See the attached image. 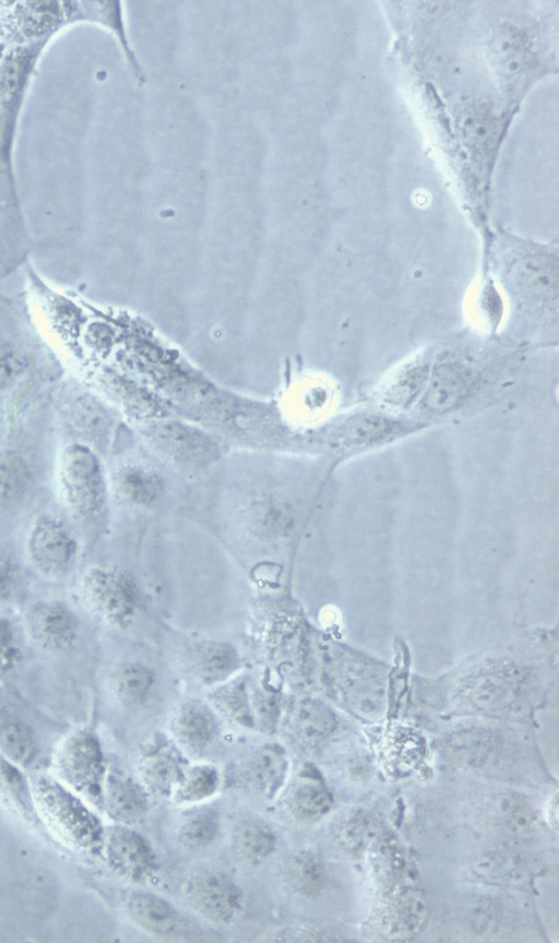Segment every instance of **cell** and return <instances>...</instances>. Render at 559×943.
Segmentation results:
<instances>
[{
    "label": "cell",
    "instance_id": "6da1fadb",
    "mask_svg": "<svg viewBox=\"0 0 559 943\" xmlns=\"http://www.w3.org/2000/svg\"><path fill=\"white\" fill-rule=\"evenodd\" d=\"M148 447L163 461L186 472L206 469L223 454L219 439L202 428L170 418H154L140 426Z\"/></svg>",
    "mask_w": 559,
    "mask_h": 943
},
{
    "label": "cell",
    "instance_id": "7a4b0ae2",
    "mask_svg": "<svg viewBox=\"0 0 559 943\" xmlns=\"http://www.w3.org/2000/svg\"><path fill=\"white\" fill-rule=\"evenodd\" d=\"M319 659L322 683L332 694L365 715L382 709L384 678L379 668L333 646L322 647Z\"/></svg>",
    "mask_w": 559,
    "mask_h": 943
},
{
    "label": "cell",
    "instance_id": "3957f363",
    "mask_svg": "<svg viewBox=\"0 0 559 943\" xmlns=\"http://www.w3.org/2000/svg\"><path fill=\"white\" fill-rule=\"evenodd\" d=\"M58 479L68 508L86 521L99 518L107 505V482L98 454L83 442H72L61 452Z\"/></svg>",
    "mask_w": 559,
    "mask_h": 943
},
{
    "label": "cell",
    "instance_id": "277c9868",
    "mask_svg": "<svg viewBox=\"0 0 559 943\" xmlns=\"http://www.w3.org/2000/svg\"><path fill=\"white\" fill-rule=\"evenodd\" d=\"M35 798L45 820L69 844L88 850L104 845L98 819L60 785L48 780L37 783Z\"/></svg>",
    "mask_w": 559,
    "mask_h": 943
},
{
    "label": "cell",
    "instance_id": "5b68a950",
    "mask_svg": "<svg viewBox=\"0 0 559 943\" xmlns=\"http://www.w3.org/2000/svg\"><path fill=\"white\" fill-rule=\"evenodd\" d=\"M82 593L90 608L114 626L130 625L141 610L139 587L130 575L118 569H88L82 578Z\"/></svg>",
    "mask_w": 559,
    "mask_h": 943
},
{
    "label": "cell",
    "instance_id": "8992f818",
    "mask_svg": "<svg viewBox=\"0 0 559 943\" xmlns=\"http://www.w3.org/2000/svg\"><path fill=\"white\" fill-rule=\"evenodd\" d=\"M26 550L31 563L41 575L59 580L74 569L79 542L62 517L44 513L35 518L28 530Z\"/></svg>",
    "mask_w": 559,
    "mask_h": 943
},
{
    "label": "cell",
    "instance_id": "52a82bcc",
    "mask_svg": "<svg viewBox=\"0 0 559 943\" xmlns=\"http://www.w3.org/2000/svg\"><path fill=\"white\" fill-rule=\"evenodd\" d=\"M182 896L198 915L218 924L235 922L246 904L242 888L228 875L215 870H203L189 876L182 885Z\"/></svg>",
    "mask_w": 559,
    "mask_h": 943
},
{
    "label": "cell",
    "instance_id": "ba28073f",
    "mask_svg": "<svg viewBox=\"0 0 559 943\" xmlns=\"http://www.w3.org/2000/svg\"><path fill=\"white\" fill-rule=\"evenodd\" d=\"M60 776L74 789L103 802L105 759L98 738L80 730L66 739L56 759Z\"/></svg>",
    "mask_w": 559,
    "mask_h": 943
},
{
    "label": "cell",
    "instance_id": "9c48e42d",
    "mask_svg": "<svg viewBox=\"0 0 559 943\" xmlns=\"http://www.w3.org/2000/svg\"><path fill=\"white\" fill-rule=\"evenodd\" d=\"M288 768L285 749L275 743L264 744L233 762L225 773V784L272 799L285 785Z\"/></svg>",
    "mask_w": 559,
    "mask_h": 943
},
{
    "label": "cell",
    "instance_id": "30bf717a",
    "mask_svg": "<svg viewBox=\"0 0 559 943\" xmlns=\"http://www.w3.org/2000/svg\"><path fill=\"white\" fill-rule=\"evenodd\" d=\"M104 849L111 869L133 882L147 881L157 870L152 845L129 825L111 828L104 838Z\"/></svg>",
    "mask_w": 559,
    "mask_h": 943
},
{
    "label": "cell",
    "instance_id": "8fae6325",
    "mask_svg": "<svg viewBox=\"0 0 559 943\" xmlns=\"http://www.w3.org/2000/svg\"><path fill=\"white\" fill-rule=\"evenodd\" d=\"M25 620L32 640L49 652L72 647L79 636V619L74 611L61 601H37L26 612Z\"/></svg>",
    "mask_w": 559,
    "mask_h": 943
},
{
    "label": "cell",
    "instance_id": "7c38bea8",
    "mask_svg": "<svg viewBox=\"0 0 559 943\" xmlns=\"http://www.w3.org/2000/svg\"><path fill=\"white\" fill-rule=\"evenodd\" d=\"M522 681L523 676L516 667L487 666L465 679L461 693L474 707L496 712L514 702Z\"/></svg>",
    "mask_w": 559,
    "mask_h": 943
},
{
    "label": "cell",
    "instance_id": "4fadbf2b",
    "mask_svg": "<svg viewBox=\"0 0 559 943\" xmlns=\"http://www.w3.org/2000/svg\"><path fill=\"white\" fill-rule=\"evenodd\" d=\"M111 484L117 499L130 506L153 505L166 491V481L159 470L138 461L119 465Z\"/></svg>",
    "mask_w": 559,
    "mask_h": 943
},
{
    "label": "cell",
    "instance_id": "5bb4252c",
    "mask_svg": "<svg viewBox=\"0 0 559 943\" xmlns=\"http://www.w3.org/2000/svg\"><path fill=\"white\" fill-rule=\"evenodd\" d=\"M188 672L206 685L221 684L240 667V656L233 644L225 641H203L192 645L185 656Z\"/></svg>",
    "mask_w": 559,
    "mask_h": 943
},
{
    "label": "cell",
    "instance_id": "9a60e30c",
    "mask_svg": "<svg viewBox=\"0 0 559 943\" xmlns=\"http://www.w3.org/2000/svg\"><path fill=\"white\" fill-rule=\"evenodd\" d=\"M170 729L177 742L192 754L206 752L216 741L218 723L204 703L190 700L175 712Z\"/></svg>",
    "mask_w": 559,
    "mask_h": 943
},
{
    "label": "cell",
    "instance_id": "2e32d148",
    "mask_svg": "<svg viewBox=\"0 0 559 943\" xmlns=\"http://www.w3.org/2000/svg\"><path fill=\"white\" fill-rule=\"evenodd\" d=\"M337 726L333 711L321 700L304 697L297 701L287 716V730L301 747L314 748L326 740Z\"/></svg>",
    "mask_w": 559,
    "mask_h": 943
},
{
    "label": "cell",
    "instance_id": "e0dca14e",
    "mask_svg": "<svg viewBox=\"0 0 559 943\" xmlns=\"http://www.w3.org/2000/svg\"><path fill=\"white\" fill-rule=\"evenodd\" d=\"M402 426L377 415H361L332 429L320 444L334 450H352L383 442L401 432Z\"/></svg>",
    "mask_w": 559,
    "mask_h": 943
},
{
    "label": "cell",
    "instance_id": "ac0fdd59",
    "mask_svg": "<svg viewBox=\"0 0 559 943\" xmlns=\"http://www.w3.org/2000/svg\"><path fill=\"white\" fill-rule=\"evenodd\" d=\"M185 773L182 760L169 743L150 747L139 764L141 784L148 793L170 797Z\"/></svg>",
    "mask_w": 559,
    "mask_h": 943
},
{
    "label": "cell",
    "instance_id": "d6986e66",
    "mask_svg": "<svg viewBox=\"0 0 559 943\" xmlns=\"http://www.w3.org/2000/svg\"><path fill=\"white\" fill-rule=\"evenodd\" d=\"M469 381V372L459 362L447 361L439 365L418 403V408L425 414H441L452 409L466 395Z\"/></svg>",
    "mask_w": 559,
    "mask_h": 943
},
{
    "label": "cell",
    "instance_id": "ffe728a7",
    "mask_svg": "<svg viewBox=\"0 0 559 943\" xmlns=\"http://www.w3.org/2000/svg\"><path fill=\"white\" fill-rule=\"evenodd\" d=\"M147 795L141 781L114 774L105 779L103 803L111 819L122 825H131L141 821L147 812Z\"/></svg>",
    "mask_w": 559,
    "mask_h": 943
},
{
    "label": "cell",
    "instance_id": "44dd1931",
    "mask_svg": "<svg viewBox=\"0 0 559 943\" xmlns=\"http://www.w3.org/2000/svg\"><path fill=\"white\" fill-rule=\"evenodd\" d=\"M445 750L461 765L488 768L498 760L501 742L490 730L471 728L452 733L445 741Z\"/></svg>",
    "mask_w": 559,
    "mask_h": 943
},
{
    "label": "cell",
    "instance_id": "7402d4cb",
    "mask_svg": "<svg viewBox=\"0 0 559 943\" xmlns=\"http://www.w3.org/2000/svg\"><path fill=\"white\" fill-rule=\"evenodd\" d=\"M333 798L324 783L313 771L302 769L285 796L287 810L298 820L313 821L326 814Z\"/></svg>",
    "mask_w": 559,
    "mask_h": 943
},
{
    "label": "cell",
    "instance_id": "603a6c76",
    "mask_svg": "<svg viewBox=\"0 0 559 943\" xmlns=\"http://www.w3.org/2000/svg\"><path fill=\"white\" fill-rule=\"evenodd\" d=\"M129 918L142 930L166 936L179 927L180 915L164 897L150 892H135L127 900Z\"/></svg>",
    "mask_w": 559,
    "mask_h": 943
},
{
    "label": "cell",
    "instance_id": "cb8c5ba5",
    "mask_svg": "<svg viewBox=\"0 0 559 943\" xmlns=\"http://www.w3.org/2000/svg\"><path fill=\"white\" fill-rule=\"evenodd\" d=\"M284 880L294 893L312 897L324 890L328 882V871L317 852L302 849L292 855L286 861Z\"/></svg>",
    "mask_w": 559,
    "mask_h": 943
},
{
    "label": "cell",
    "instance_id": "d4e9b609",
    "mask_svg": "<svg viewBox=\"0 0 559 943\" xmlns=\"http://www.w3.org/2000/svg\"><path fill=\"white\" fill-rule=\"evenodd\" d=\"M233 847L243 861L257 864L267 860L275 852L277 836L264 821L246 819L234 828Z\"/></svg>",
    "mask_w": 559,
    "mask_h": 943
},
{
    "label": "cell",
    "instance_id": "484cf974",
    "mask_svg": "<svg viewBox=\"0 0 559 943\" xmlns=\"http://www.w3.org/2000/svg\"><path fill=\"white\" fill-rule=\"evenodd\" d=\"M214 707L228 720L247 729H254L250 690L243 679L227 680L212 692Z\"/></svg>",
    "mask_w": 559,
    "mask_h": 943
},
{
    "label": "cell",
    "instance_id": "4316f807",
    "mask_svg": "<svg viewBox=\"0 0 559 943\" xmlns=\"http://www.w3.org/2000/svg\"><path fill=\"white\" fill-rule=\"evenodd\" d=\"M112 685L120 701L129 705H140L152 695L156 675L151 667L142 663L128 661L116 670Z\"/></svg>",
    "mask_w": 559,
    "mask_h": 943
},
{
    "label": "cell",
    "instance_id": "83f0119b",
    "mask_svg": "<svg viewBox=\"0 0 559 943\" xmlns=\"http://www.w3.org/2000/svg\"><path fill=\"white\" fill-rule=\"evenodd\" d=\"M0 330V397L13 391L32 368V356L17 338Z\"/></svg>",
    "mask_w": 559,
    "mask_h": 943
},
{
    "label": "cell",
    "instance_id": "f1b7e54d",
    "mask_svg": "<svg viewBox=\"0 0 559 943\" xmlns=\"http://www.w3.org/2000/svg\"><path fill=\"white\" fill-rule=\"evenodd\" d=\"M221 775L211 764H197L185 769L175 789L174 801L178 804H193L213 797L221 787Z\"/></svg>",
    "mask_w": 559,
    "mask_h": 943
},
{
    "label": "cell",
    "instance_id": "f546056e",
    "mask_svg": "<svg viewBox=\"0 0 559 943\" xmlns=\"http://www.w3.org/2000/svg\"><path fill=\"white\" fill-rule=\"evenodd\" d=\"M0 751L12 764L28 765L36 754L35 736L29 726L14 716L0 718Z\"/></svg>",
    "mask_w": 559,
    "mask_h": 943
},
{
    "label": "cell",
    "instance_id": "4dcf8cb0",
    "mask_svg": "<svg viewBox=\"0 0 559 943\" xmlns=\"http://www.w3.org/2000/svg\"><path fill=\"white\" fill-rule=\"evenodd\" d=\"M491 60L497 71L508 79L522 72L526 47L522 35L512 27L501 29L491 41Z\"/></svg>",
    "mask_w": 559,
    "mask_h": 943
},
{
    "label": "cell",
    "instance_id": "1f68e13d",
    "mask_svg": "<svg viewBox=\"0 0 559 943\" xmlns=\"http://www.w3.org/2000/svg\"><path fill=\"white\" fill-rule=\"evenodd\" d=\"M32 473L25 461L12 453H0V505L21 501L32 486Z\"/></svg>",
    "mask_w": 559,
    "mask_h": 943
},
{
    "label": "cell",
    "instance_id": "d6a6232c",
    "mask_svg": "<svg viewBox=\"0 0 559 943\" xmlns=\"http://www.w3.org/2000/svg\"><path fill=\"white\" fill-rule=\"evenodd\" d=\"M221 820L213 809L200 810L188 816L178 829L180 845L189 850H202L218 836Z\"/></svg>",
    "mask_w": 559,
    "mask_h": 943
},
{
    "label": "cell",
    "instance_id": "836d02e7",
    "mask_svg": "<svg viewBox=\"0 0 559 943\" xmlns=\"http://www.w3.org/2000/svg\"><path fill=\"white\" fill-rule=\"evenodd\" d=\"M413 880H406L393 905V923L403 934L415 933L425 917V903Z\"/></svg>",
    "mask_w": 559,
    "mask_h": 943
},
{
    "label": "cell",
    "instance_id": "e575fe53",
    "mask_svg": "<svg viewBox=\"0 0 559 943\" xmlns=\"http://www.w3.org/2000/svg\"><path fill=\"white\" fill-rule=\"evenodd\" d=\"M496 812L504 829L513 834L524 833L534 822L532 807L515 792L500 795L496 802Z\"/></svg>",
    "mask_w": 559,
    "mask_h": 943
},
{
    "label": "cell",
    "instance_id": "d590c367",
    "mask_svg": "<svg viewBox=\"0 0 559 943\" xmlns=\"http://www.w3.org/2000/svg\"><path fill=\"white\" fill-rule=\"evenodd\" d=\"M255 728L273 733L276 731L284 712L282 695L275 690L260 687L250 691Z\"/></svg>",
    "mask_w": 559,
    "mask_h": 943
},
{
    "label": "cell",
    "instance_id": "8d00e7d4",
    "mask_svg": "<svg viewBox=\"0 0 559 943\" xmlns=\"http://www.w3.org/2000/svg\"><path fill=\"white\" fill-rule=\"evenodd\" d=\"M473 871L481 879L498 881L512 876L515 866L506 855L498 851H487L475 859Z\"/></svg>",
    "mask_w": 559,
    "mask_h": 943
},
{
    "label": "cell",
    "instance_id": "74e56055",
    "mask_svg": "<svg viewBox=\"0 0 559 943\" xmlns=\"http://www.w3.org/2000/svg\"><path fill=\"white\" fill-rule=\"evenodd\" d=\"M427 380L428 371L424 366L413 367L393 384L390 398L399 405L408 404L421 391Z\"/></svg>",
    "mask_w": 559,
    "mask_h": 943
},
{
    "label": "cell",
    "instance_id": "f35d334b",
    "mask_svg": "<svg viewBox=\"0 0 559 943\" xmlns=\"http://www.w3.org/2000/svg\"><path fill=\"white\" fill-rule=\"evenodd\" d=\"M502 909L491 898H480L473 908L472 924L480 934L492 933L501 921Z\"/></svg>",
    "mask_w": 559,
    "mask_h": 943
},
{
    "label": "cell",
    "instance_id": "ab89813d",
    "mask_svg": "<svg viewBox=\"0 0 559 943\" xmlns=\"http://www.w3.org/2000/svg\"><path fill=\"white\" fill-rule=\"evenodd\" d=\"M21 660V650L11 622L0 616V671L14 669Z\"/></svg>",
    "mask_w": 559,
    "mask_h": 943
},
{
    "label": "cell",
    "instance_id": "60d3db41",
    "mask_svg": "<svg viewBox=\"0 0 559 943\" xmlns=\"http://www.w3.org/2000/svg\"><path fill=\"white\" fill-rule=\"evenodd\" d=\"M370 829L367 815L356 813L342 825L340 831L341 844L348 850H356L366 841Z\"/></svg>",
    "mask_w": 559,
    "mask_h": 943
},
{
    "label": "cell",
    "instance_id": "b9f144b4",
    "mask_svg": "<svg viewBox=\"0 0 559 943\" xmlns=\"http://www.w3.org/2000/svg\"><path fill=\"white\" fill-rule=\"evenodd\" d=\"M14 582V570L10 560L0 551V599L8 596Z\"/></svg>",
    "mask_w": 559,
    "mask_h": 943
}]
</instances>
